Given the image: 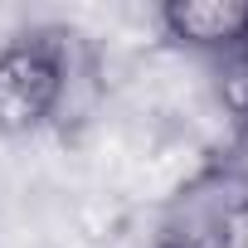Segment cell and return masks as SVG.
Here are the masks:
<instances>
[{"instance_id": "obj_4", "label": "cell", "mask_w": 248, "mask_h": 248, "mask_svg": "<svg viewBox=\"0 0 248 248\" xmlns=\"http://www.w3.org/2000/svg\"><path fill=\"white\" fill-rule=\"evenodd\" d=\"M156 248H166V243H156Z\"/></svg>"}, {"instance_id": "obj_2", "label": "cell", "mask_w": 248, "mask_h": 248, "mask_svg": "<svg viewBox=\"0 0 248 248\" xmlns=\"http://www.w3.org/2000/svg\"><path fill=\"white\" fill-rule=\"evenodd\" d=\"M166 248H248V170L214 166L190 180L166 214Z\"/></svg>"}, {"instance_id": "obj_1", "label": "cell", "mask_w": 248, "mask_h": 248, "mask_svg": "<svg viewBox=\"0 0 248 248\" xmlns=\"http://www.w3.org/2000/svg\"><path fill=\"white\" fill-rule=\"evenodd\" d=\"M88 78L78 34L59 25H34L0 44V132L30 137L59 122Z\"/></svg>"}, {"instance_id": "obj_3", "label": "cell", "mask_w": 248, "mask_h": 248, "mask_svg": "<svg viewBox=\"0 0 248 248\" xmlns=\"http://www.w3.org/2000/svg\"><path fill=\"white\" fill-rule=\"evenodd\" d=\"M161 30L166 39L219 59L248 39V0H170L161 5Z\"/></svg>"}]
</instances>
